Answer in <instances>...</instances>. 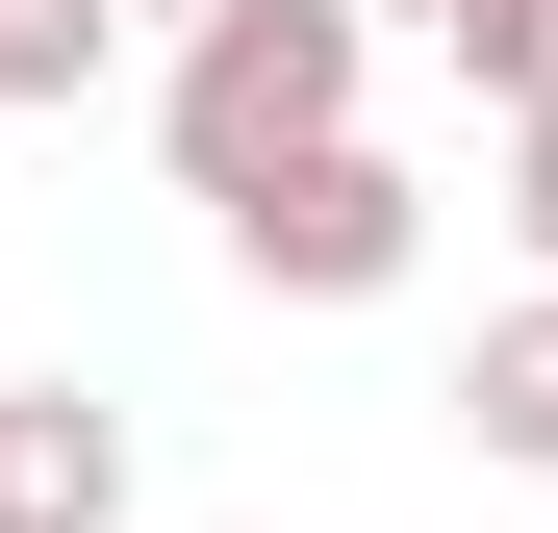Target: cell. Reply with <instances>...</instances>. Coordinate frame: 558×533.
Returning a JSON list of instances; mask_svg holds the SVG:
<instances>
[{
	"instance_id": "52a82bcc",
	"label": "cell",
	"mask_w": 558,
	"mask_h": 533,
	"mask_svg": "<svg viewBox=\"0 0 558 533\" xmlns=\"http://www.w3.org/2000/svg\"><path fill=\"white\" fill-rule=\"evenodd\" d=\"M508 229H533V280H558V76L508 102Z\"/></svg>"
},
{
	"instance_id": "7a4b0ae2",
	"label": "cell",
	"mask_w": 558,
	"mask_h": 533,
	"mask_svg": "<svg viewBox=\"0 0 558 533\" xmlns=\"http://www.w3.org/2000/svg\"><path fill=\"white\" fill-rule=\"evenodd\" d=\"M204 229H229V280H254V305H381L407 254H432V204H407V153H355V128H305L279 178H229Z\"/></svg>"
},
{
	"instance_id": "6da1fadb",
	"label": "cell",
	"mask_w": 558,
	"mask_h": 533,
	"mask_svg": "<svg viewBox=\"0 0 558 533\" xmlns=\"http://www.w3.org/2000/svg\"><path fill=\"white\" fill-rule=\"evenodd\" d=\"M355 76H381V0H204L178 76H153V153L229 204V178H279L305 128H355Z\"/></svg>"
},
{
	"instance_id": "ba28073f",
	"label": "cell",
	"mask_w": 558,
	"mask_h": 533,
	"mask_svg": "<svg viewBox=\"0 0 558 533\" xmlns=\"http://www.w3.org/2000/svg\"><path fill=\"white\" fill-rule=\"evenodd\" d=\"M128 26H204V0H128Z\"/></svg>"
},
{
	"instance_id": "3957f363",
	"label": "cell",
	"mask_w": 558,
	"mask_h": 533,
	"mask_svg": "<svg viewBox=\"0 0 558 533\" xmlns=\"http://www.w3.org/2000/svg\"><path fill=\"white\" fill-rule=\"evenodd\" d=\"M0 533H128V407L0 381Z\"/></svg>"
},
{
	"instance_id": "8992f818",
	"label": "cell",
	"mask_w": 558,
	"mask_h": 533,
	"mask_svg": "<svg viewBox=\"0 0 558 533\" xmlns=\"http://www.w3.org/2000/svg\"><path fill=\"white\" fill-rule=\"evenodd\" d=\"M457 76H483V102H533V76H558V0H457V26H432Z\"/></svg>"
},
{
	"instance_id": "9c48e42d",
	"label": "cell",
	"mask_w": 558,
	"mask_h": 533,
	"mask_svg": "<svg viewBox=\"0 0 558 533\" xmlns=\"http://www.w3.org/2000/svg\"><path fill=\"white\" fill-rule=\"evenodd\" d=\"M381 26H457V0H381Z\"/></svg>"
},
{
	"instance_id": "5b68a950",
	"label": "cell",
	"mask_w": 558,
	"mask_h": 533,
	"mask_svg": "<svg viewBox=\"0 0 558 533\" xmlns=\"http://www.w3.org/2000/svg\"><path fill=\"white\" fill-rule=\"evenodd\" d=\"M102 51H128V0H0V102H102Z\"/></svg>"
},
{
	"instance_id": "277c9868",
	"label": "cell",
	"mask_w": 558,
	"mask_h": 533,
	"mask_svg": "<svg viewBox=\"0 0 558 533\" xmlns=\"http://www.w3.org/2000/svg\"><path fill=\"white\" fill-rule=\"evenodd\" d=\"M457 432H483L508 483H558V280H533V305H508L483 355H457Z\"/></svg>"
}]
</instances>
